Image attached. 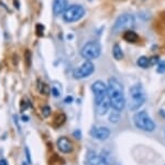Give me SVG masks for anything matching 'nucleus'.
Returning a JSON list of instances; mask_svg holds the SVG:
<instances>
[{"label":"nucleus","mask_w":165,"mask_h":165,"mask_svg":"<svg viewBox=\"0 0 165 165\" xmlns=\"http://www.w3.org/2000/svg\"><path fill=\"white\" fill-rule=\"evenodd\" d=\"M91 90L95 95V103L97 108V113L99 115H105L109 111L110 104V97L108 93V86L103 81H95L91 84Z\"/></svg>","instance_id":"f257e3e1"},{"label":"nucleus","mask_w":165,"mask_h":165,"mask_svg":"<svg viewBox=\"0 0 165 165\" xmlns=\"http://www.w3.org/2000/svg\"><path fill=\"white\" fill-rule=\"evenodd\" d=\"M107 86L111 108L117 112H121L126 106V97H124L123 86L116 78L109 79Z\"/></svg>","instance_id":"f03ea898"},{"label":"nucleus","mask_w":165,"mask_h":165,"mask_svg":"<svg viewBox=\"0 0 165 165\" xmlns=\"http://www.w3.org/2000/svg\"><path fill=\"white\" fill-rule=\"evenodd\" d=\"M129 95H130V99H129L128 108L130 111H136L141 108L144 104L145 99H146L143 86L140 83L132 85L129 91Z\"/></svg>","instance_id":"7ed1b4c3"},{"label":"nucleus","mask_w":165,"mask_h":165,"mask_svg":"<svg viewBox=\"0 0 165 165\" xmlns=\"http://www.w3.org/2000/svg\"><path fill=\"white\" fill-rule=\"evenodd\" d=\"M134 17L131 13H122L121 16L117 18L115 25L112 27V32L113 33H118V32H121L123 30L130 29L134 25Z\"/></svg>","instance_id":"20e7f679"},{"label":"nucleus","mask_w":165,"mask_h":165,"mask_svg":"<svg viewBox=\"0 0 165 165\" xmlns=\"http://www.w3.org/2000/svg\"><path fill=\"white\" fill-rule=\"evenodd\" d=\"M133 121H134V124L136 125V127H139V129L145 132H152L155 129V124L152 121V118H150L148 113L144 111L138 112L134 115Z\"/></svg>","instance_id":"39448f33"},{"label":"nucleus","mask_w":165,"mask_h":165,"mask_svg":"<svg viewBox=\"0 0 165 165\" xmlns=\"http://www.w3.org/2000/svg\"><path fill=\"white\" fill-rule=\"evenodd\" d=\"M85 15V9L80 4H72L67 7L63 13V18L65 22H75L82 19Z\"/></svg>","instance_id":"423d86ee"},{"label":"nucleus","mask_w":165,"mask_h":165,"mask_svg":"<svg viewBox=\"0 0 165 165\" xmlns=\"http://www.w3.org/2000/svg\"><path fill=\"white\" fill-rule=\"evenodd\" d=\"M100 53H101V47L96 41L87 42L80 51V55H82V58L85 60H90V61L98 58Z\"/></svg>","instance_id":"0eeeda50"},{"label":"nucleus","mask_w":165,"mask_h":165,"mask_svg":"<svg viewBox=\"0 0 165 165\" xmlns=\"http://www.w3.org/2000/svg\"><path fill=\"white\" fill-rule=\"evenodd\" d=\"M95 70V65L91 62L90 60H85V62L75 70L74 72V78L75 79H84L89 76Z\"/></svg>","instance_id":"6e6552de"},{"label":"nucleus","mask_w":165,"mask_h":165,"mask_svg":"<svg viewBox=\"0 0 165 165\" xmlns=\"http://www.w3.org/2000/svg\"><path fill=\"white\" fill-rule=\"evenodd\" d=\"M90 135L97 140L105 141L110 136V130L106 126H95L91 129Z\"/></svg>","instance_id":"1a4fd4ad"},{"label":"nucleus","mask_w":165,"mask_h":165,"mask_svg":"<svg viewBox=\"0 0 165 165\" xmlns=\"http://www.w3.org/2000/svg\"><path fill=\"white\" fill-rule=\"evenodd\" d=\"M86 161L88 165H109L105 157H103L97 153L93 152V151H89L87 153Z\"/></svg>","instance_id":"9d476101"},{"label":"nucleus","mask_w":165,"mask_h":165,"mask_svg":"<svg viewBox=\"0 0 165 165\" xmlns=\"http://www.w3.org/2000/svg\"><path fill=\"white\" fill-rule=\"evenodd\" d=\"M57 148L62 153H70L73 151V143L65 136H62L57 140Z\"/></svg>","instance_id":"9b49d317"},{"label":"nucleus","mask_w":165,"mask_h":165,"mask_svg":"<svg viewBox=\"0 0 165 165\" xmlns=\"http://www.w3.org/2000/svg\"><path fill=\"white\" fill-rule=\"evenodd\" d=\"M67 8V0H54L53 1V15L58 17L64 13Z\"/></svg>","instance_id":"f8f14e48"},{"label":"nucleus","mask_w":165,"mask_h":165,"mask_svg":"<svg viewBox=\"0 0 165 165\" xmlns=\"http://www.w3.org/2000/svg\"><path fill=\"white\" fill-rule=\"evenodd\" d=\"M123 38L127 42H130V43H136L139 41V36L134 31H131V30H128V31L124 32Z\"/></svg>","instance_id":"ddd939ff"},{"label":"nucleus","mask_w":165,"mask_h":165,"mask_svg":"<svg viewBox=\"0 0 165 165\" xmlns=\"http://www.w3.org/2000/svg\"><path fill=\"white\" fill-rule=\"evenodd\" d=\"M112 55H113V58L116 60H121L123 58V52H122V49L120 48V46L118 43H116L113 46V49H112Z\"/></svg>","instance_id":"4468645a"},{"label":"nucleus","mask_w":165,"mask_h":165,"mask_svg":"<svg viewBox=\"0 0 165 165\" xmlns=\"http://www.w3.org/2000/svg\"><path fill=\"white\" fill-rule=\"evenodd\" d=\"M136 63H138V65L141 67V68H148L152 62H151V60L148 59V58H146V57H140V58L138 59V61H136Z\"/></svg>","instance_id":"2eb2a0df"},{"label":"nucleus","mask_w":165,"mask_h":165,"mask_svg":"<svg viewBox=\"0 0 165 165\" xmlns=\"http://www.w3.org/2000/svg\"><path fill=\"white\" fill-rule=\"evenodd\" d=\"M119 120H120V115H119V112H117V111H115V113H111L110 118H109V121L112 123H117Z\"/></svg>","instance_id":"dca6fc26"},{"label":"nucleus","mask_w":165,"mask_h":165,"mask_svg":"<svg viewBox=\"0 0 165 165\" xmlns=\"http://www.w3.org/2000/svg\"><path fill=\"white\" fill-rule=\"evenodd\" d=\"M157 72L159 73H164L165 72V61H160L157 63Z\"/></svg>","instance_id":"f3484780"},{"label":"nucleus","mask_w":165,"mask_h":165,"mask_svg":"<svg viewBox=\"0 0 165 165\" xmlns=\"http://www.w3.org/2000/svg\"><path fill=\"white\" fill-rule=\"evenodd\" d=\"M42 112H43L44 116H49L50 113H51V109H50L47 105H45V106H43V108H42Z\"/></svg>","instance_id":"a211bd4d"},{"label":"nucleus","mask_w":165,"mask_h":165,"mask_svg":"<svg viewBox=\"0 0 165 165\" xmlns=\"http://www.w3.org/2000/svg\"><path fill=\"white\" fill-rule=\"evenodd\" d=\"M0 165H8V163L6 160H0Z\"/></svg>","instance_id":"6ab92c4d"}]
</instances>
